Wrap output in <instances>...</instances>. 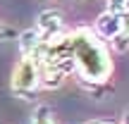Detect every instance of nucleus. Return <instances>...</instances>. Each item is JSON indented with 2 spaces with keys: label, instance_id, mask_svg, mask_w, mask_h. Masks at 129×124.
I'll use <instances>...</instances> for the list:
<instances>
[{
  "label": "nucleus",
  "instance_id": "obj_1",
  "mask_svg": "<svg viewBox=\"0 0 129 124\" xmlns=\"http://www.w3.org/2000/svg\"><path fill=\"white\" fill-rule=\"evenodd\" d=\"M67 46L72 53L74 72L79 74V81L84 86H98L105 84L112 74V60L105 41L98 38L91 29L79 26L74 31H67Z\"/></svg>",
  "mask_w": 129,
  "mask_h": 124
},
{
  "label": "nucleus",
  "instance_id": "obj_2",
  "mask_svg": "<svg viewBox=\"0 0 129 124\" xmlns=\"http://www.w3.org/2000/svg\"><path fill=\"white\" fill-rule=\"evenodd\" d=\"M38 67L36 60L31 57H22L12 69V91L14 96H19L22 100H34L38 91Z\"/></svg>",
  "mask_w": 129,
  "mask_h": 124
},
{
  "label": "nucleus",
  "instance_id": "obj_3",
  "mask_svg": "<svg viewBox=\"0 0 129 124\" xmlns=\"http://www.w3.org/2000/svg\"><path fill=\"white\" fill-rule=\"evenodd\" d=\"M36 31L41 36V41H55V38L64 36V22L62 14L57 10H43L36 19Z\"/></svg>",
  "mask_w": 129,
  "mask_h": 124
},
{
  "label": "nucleus",
  "instance_id": "obj_4",
  "mask_svg": "<svg viewBox=\"0 0 129 124\" xmlns=\"http://www.w3.org/2000/svg\"><path fill=\"white\" fill-rule=\"evenodd\" d=\"M120 31H122V17H120V14H112V12H108V10L103 14H98V19H96V31H93L98 38L112 41Z\"/></svg>",
  "mask_w": 129,
  "mask_h": 124
},
{
  "label": "nucleus",
  "instance_id": "obj_5",
  "mask_svg": "<svg viewBox=\"0 0 129 124\" xmlns=\"http://www.w3.org/2000/svg\"><path fill=\"white\" fill-rule=\"evenodd\" d=\"M17 41H19V53H22V57H34V53H36L38 46H41V36H38L36 29L22 31L17 36Z\"/></svg>",
  "mask_w": 129,
  "mask_h": 124
},
{
  "label": "nucleus",
  "instance_id": "obj_6",
  "mask_svg": "<svg viewBox=\"0 0 129 124\" xmlns=\"http://www.w3.org/2000/svg\"><path fill=\"white\" fill-rule=\"evenodd\" d=\"M31 124H55V112L50 105H36L31 115Z\"/></svg>",
  "mask_w": 129,
  "mask_h": 124
},
{
  "label": "nucleus",
  "instance_id": "obj_7",
  "mask_svg": "<svg viewBox=\"0 0 129 124\" xmlns=\"http://www.w3.org/2000/svg\"><path fill=\"white\" fill-rule=\"evenodd\" d=\"M110 46L115 48L117 53H127V50H129V31H124V29H122V31L110 41Z\"/></svg>",
  "mask_w": 129,
  "mask_h": 124
},
{
  "label": "nucleus",
  "instance_id": "obj_8",
  "mask_svg": "<svg viewBox=\"0 0 129 124\" xmlns=\"http://www.w3.org/2000/svg\"><path fill=\"white\" fill-rule=\"evenodd\" d=\"M108 12L112 14H124V0H108Z\"/></svg>",
  "mask_w": 129,
  "mask_h": 124
},
{
  "label": "nucleus",
  "instance_id": "obj_9",
  "mask_svg": "<svg viewBox=\"0 0 129 124\" xmlns=\"http://www.w3.org/2000/svg\"><path fill=\"white\" fill-rule=\"evenodd\" d=\"M7 36H12V31H10L7 26H3V24H0V41H3V38H7Z\"/></svg>",
  "mask_w": 129,
  "mask_h": 124
},
{
  "label": "nucleus",
  "instance_id": "obj_10",
  "mask_svg": "<svg viewBox=\"0 0 129 124\" xmlns=\"http://www.w3.org/2000/svg\"><path fill=\"white\" fill-rule=\"evenodd\" d=\"M86 124H115V122H110V119H88Z\"/></svg>",
  "mask_w": 129,
  "mask_h": 124
},
{
  "label": "nucleus",
  "instance_id": "obj_11",
  "mask_svg": "<svg viewBox=\"0 0 129 124\" xmlns=\"http://www.w3.org/2000/svg\"><path fill=\"white\" fill-rule=\"evenodd\" d=\"M122 124H129V110L124 112V117H122Z\"/></svg>",
  "mask_w": 129,
  "mask_h": 124
},
{
  "label": "nucleus",
  "instance_id": "obj_12",
  "mask_svg": "<svg viewBox=\"0 0 129 124\" xmlns=\"http://www.w3.org/2000/svg\"><path fill=\"white\" fill-rule=\"evenodd\" d=\"M124 14H129V0H124ZM122 14V17H124Z\"/></svg>",
  "mask_w": 129,
  "mask_h": 124
}]
</instances>
